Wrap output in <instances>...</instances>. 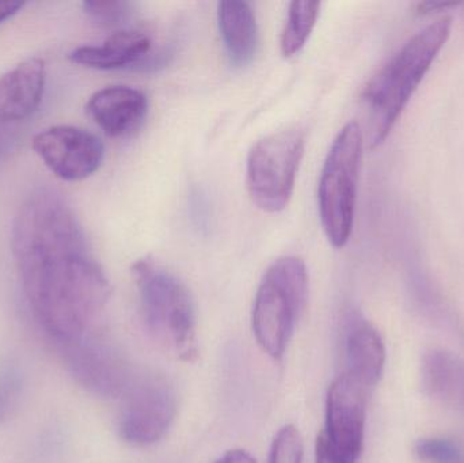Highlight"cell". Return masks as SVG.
<instances>
[{
    "label": "cell",
    "mask_w": 464,
    "mask_h": 463,
    "mask_svg": "<svg viewBox=\"0 0 464 463\" xmlns=\"http://www.w3.org/2000/svg\"><path fill=\"white\" fill-rule=\"evenodd\" d=\"M215 463H256V461L247 451L231 450Z\"/></svg>",
    "instance_id": "obj_24"
},
{
    "label": "cell",
    "mask_w": 464,
    "mask_h": 463,
    "mask_svg": "<svg viewBox=\"0 0 464 463\" xmlns=\"http://www.w3.org/2000/svg\"><path fill=\"white\" fill-rule=\"evenodd\" d=\"M32 149L57 178L67 182L89 178L100 170L105 158L101 139L72 125L41 130L33 138Z\"/></svg>",
    "instance_id": "obj_10"
},
{
    "label": "cell",
    "mask_w": 464,
    "mask_h": 463,
    "mask_svg": "<svg viewBox=\"0 0 464 463\" xmlns=\"http://www.w3.org/2000/svg\"><path fill=\"white\" fill-rule=\"evenodd\" d=\"M422 388L428 396L464 413V363L457 356L438 350L427 353Z\"/></svg>",
    "instance_id": "obj_16"
},
{
    "label": "cell",
    "mask_w": 464,
    "mask_h": 463,
    "mask_svg": "<svg viewBox=\"0 0 464 463\" xmlns=\"http://www.w3.org/2000/svg\"><path fill=\"white\" fill-rule=\"evenodd\" d=\"M218 22L228 59L234 67L253 62L258 45L256 14L247 2H220Z\"/></svg>",
    "instance_id": "obj_15"
},
{
    "label": "cell",
    "mask_w": 464,
    "mask_h": 463,
    "mask_svg": "<svg viewBox=\"0 0 464 463\" xmlns=\"http://www.w3.org/2000/svg\"><path fill=\"white\" fill-rule=\"evenodd\" d=\"M319 2H292L285 26L281 33L280 48L284 57H292L307 43L321 14Z\"/></svg>",
    "instance_id": "obj_17"
},
{
    "label": "cell",
    "mask_w": 464,
    "mask_h": 463,
    "mask_svg": "<svg viewBox=\"0 0 464 463\" xmlns=\"http://www.w3.org/2000/svg\"><path fill=\"white\" fill-rule=\"evenodd\" d=\"M304 149V135L296 130L265 136L251 147L247 189L259 209L276 214L288 206Z\"/></svg>",
    "instance_id": "obj_6"
},
{
    "label": "cell",
    "mask_w": 464,
    "mask_h": 463,
    "mask_svg": "<svg viewBox=\"0 0 464 463\" xmlns=\"http://www.w3.org/2000/svg\"><path fill=\"white\" fill-rule=\"evenodd\" d=\"M364 133L351 121L338 132L324 160L318 185V208L326 238L343 249L353 230Z\"/></svg>",
    "instance_id": "obj_5"
},
{
    "label": "cell",
    "mask_w": 464,
    "mask_h": 463,
    "mask_svg": "<svg viewBox=\"0 0 464 463\" xmlns=\"http://www.w3.org/2000/svg\"><path fill=\"white\" fill-rule=\"evenodd\" d=\"M57 348L71 377L95 396L122 399L138 377L124 353L98 331Z\"/></svg>",
    "instance_id": "obj_9"
},
{
    "label": "cell",
    "mask_w": 464,
    "mask_h": 463,
    "mask_svg": "<svg viewBox=\"0 0 464 463\" xmlns=\"http://www.w3.org/2000/svg\"><path fill=\"white\" fill-rule=\"evenodd\" d=\"M119 434L132 446L154 445L168 434L179 412V396L165 375H138L122 397Z\"/></svg>",
    "instance_id": "obj_7"
},
{
    "label": "cell",
    "mask_w": 464,
    "mask_h": 463,
    "mask_svg": "<svg viewBox=\"0 0 464 463\" xmlns=\"http://www.w3.org/2000/svg\"><path fill=\"white\" fill-rule=\"evenodd\" d=\"M346 372L372 389L383 374L386 348L375 326L352 318L346 331Z\"/></svg>",
    "instance_id": "obj_14"
},
{
    "label": "cell",
    "mask_w": 464,
    "mask_h": 463,
    "mask_svg": "<svg viewBox=\"0 0 464 463\" xmlns=\"http://www.w3.org/2000/svg\"><path fill=\"white\" fill-rule=\"evenodd\" d=\"M11 250L27 304L54 344L97 331L111 285L63 195L38 188L27 196L14 217Z\"/></svg>",
    "instance_id": "obj_1"
},
{
    "label": "cell",
    "mask_w": 464,
    "mask_h": 463,
    "mask_svg": "<svg viewBox=\"0 0 464 463\" xmlns=\"http://www.w3.org/2000/svg\"><path fill=\"white\" fill-rule=\"evenodd\" d=\"M24 389V375L18 363L7 359L0 364V424L5 423L18 408Z\"/></svg>",
    "instance_id": "obj_18"
},
{
    "label": "cell",
    "mask_w": 464,
    "mask_h": 463,
    "mask_svg": "<svg viewBox=\"0 0 464 463\" xmlns=\"http://www.w3.org/2000/svg\"><path fill=\"white\" fill-rule=\"evenodd\" d=\"M416 454L421 461L428 463H458L464 459L462 450L451 440L421 439L417 442Z\"/></svg>",
    "instance_id": "obj_21"
},
{
    "label": "cell",
    "mask_w": 464,
    "mask_h": 463,
    "mask_svg": "<svg viewBox=\"0 0 464 463\" xmlns=\"http://www.w3.org/2000/svg\"><path fill=\"white\" fill-rule=\"evenodd\" d=\"M151 38L135 29L114 32L102 45H84L73 49L70 60L94 70H121L140 64L151 51Z\"/></svg>",
    "instance_id": "obj_13"
},
{
    "label": "cell",
    "mask_w": 464,
    "mask_h": 463,
    "mask_svg": "<svg viewBox=\"0 0 464 463\" xmlns=\"http://www.w3.org/2000/svg\"><path fill=\"white\" fill-rule=\"evenodd\" d=\"M316 463H334L332 461V459L329 458V457L326 456V454L324 453V451L319 450V449H316Z\"/></svg>",
    "instance_id": "obj_25"
},
{
    "label": "cell",
    "mask_w": 464,
    "mask_h": 463,
    "mask_svg": "<svg viewBox=\"0 0 464 463\" xmlns=\"http://www.w3.org/2000/svg\"><path fill=\"white\" fill-rule=\"evenodd\" d=\"M303 440L296 427L285 426L277 432L270 450L269 463H302Z\"/></svg>",
    "instance_id": "obj_20"
},
{
    "label": "cell",
    "mask_w": 464,
    "mask_h": 463,
    "mask_svg": "<svg viewBox=\"0 0 464 463\" xmlns=\"http://www.w3.org/2000/svg\"><path fill=\"white\" fill-rule=\"evenodd\" d=\"M451 30V16H444L428 24L371 79L362 94L368 111V143L371 149L384 143L449 41Z\"/></svg>",
    "instance_id": "obj_2"
},
{
    "label": "cell",
    "mask_w": 464,
    "mask_h": 463,
    "mask_svg": "<svg viewBox=\"0 0 464 463\" xmlns=\"http://www.w3.org/2000/svg\"><path fill=\"white\" fill-rule=\"evenodd\" d=\"M45 83L41 57H30L0 76V159L11 149L19 125L40 108Z\"/></svg>",
    "instance_id": "obj_11"
},
{
    "label": "cell",
    "mask_w": 464,
    "mask_h": 463,
    "mask_svg": "<svg viewBox=\"0 0 464 463\" xmlns=\"http://www.w3.org/2000/svg\"><path fill=\"white\" fill-rule=\"evenodd\" d=\"M87 114L111 138H125L140 130L149 113V98L130 86H108L87 101Z\"/></svg>",
    "instance_id": "obj_12"
},
{
    "label": "cell",
    "mask_w": 464,
    "mask_h": 463,
    "mask_svg": "<svg viewBox=\"0 0 464 463\" xmlns=\"http://www.w3.org/2000/svg\"><path fill=\"white\" fill-rule=\"evenodd\" d=\"M132 272L150 336L174 358L195 361L198 355V318L187 285L150 257L136 261Z\"/></svg>",
    "instance_id": "obj_3"
},
{
    "label": "cell",
    "mask_w": 464,
    "mask_h": 463,
    "mask_svg": "<svg viewBox=\"0 0 464 463\" xmlns=\"http://www.w3.org/2000/svg\"><path fill=\"white\" fill-rule=\"evenodd\" d=\"M458 463H464V459H462V461H460V462H458Z\"/></svg>",
    "instance_id": "obj_26"
},
{
    "label": "cell",
    "mask_w": 464,
    "mask_h": 463,
    "mask_svg": "<svg viewBox=\"0 0 464 463\" xmlns=\"http://www.w3.org/2000/svg\"><path fill=\"white\" fill-rule=\"evenodd\" d=\"M371 389L349 372L330 386L326 400V427L316 449L334 463H357L364 445L368 394Z\"/></svg>",
    "instance_id": "obj_8"
},
{
    "label": "cell",
    "mask_w": 464,
    "mask_h": 463,
    "mask_svg": "<svg viewBox=\"0 0 464 463\" xmlns=\"http://www.w3.org/2000/svg\"><path fill=\"white\" fill-rule=\"evenodd\" d=\"M307 266L294 256L278 258L265 272L256 298L253 323L256 342L270 358L281 359L308 299Z\"/></svg>",
    "instance_id": "obj_4"
},
{
    "label": "cell",
    "mask_w": 464,
    "mask_h": 463,
    "mask_svg": "<svg viewBox=\"0 0 464 463\" xmlns=\"http://www.w3.org/2000/svg\"><path fill=\"white\" fill-rule=\"evenodd\" d=\"M84 13L102 27H121L132 18L133 3L125 0H89L82 3Z\"/></svg>",
    "instance_id": "obj_19"
},
{
    "label": "cell",
    "mask_w": 464,
    "mask_h": 463,
    "mask_svg": "<svg viewBox=\"0 0 464 463\" xmlns=\"http://www.w3.org/2000/svg\"><path fill=\"white\" fill-rule=\"evenodd\" d=\"M24 3L10 2V0H0V24L7 19L13 18L24 8Z\"/></svg>",
    "instance_id": "obj_23"
},
{
    "label": "cell",
    "mask_w": 464,
    "mask_h": 463,
    "mask_svg": "<svg viewBox=\"0 0 464 463\" xmlns=\"http://www.w3.org/2000/svg\"><path fill=\"white\" fill-rule=\"evenodd\" d=\"M460 3L458 2H420L416 5V13L419 15H430V14L440 13V11L449 10L451 7H457Z\"/></svg>",
    "instance_id": "obj_22"
}]
</instances>
